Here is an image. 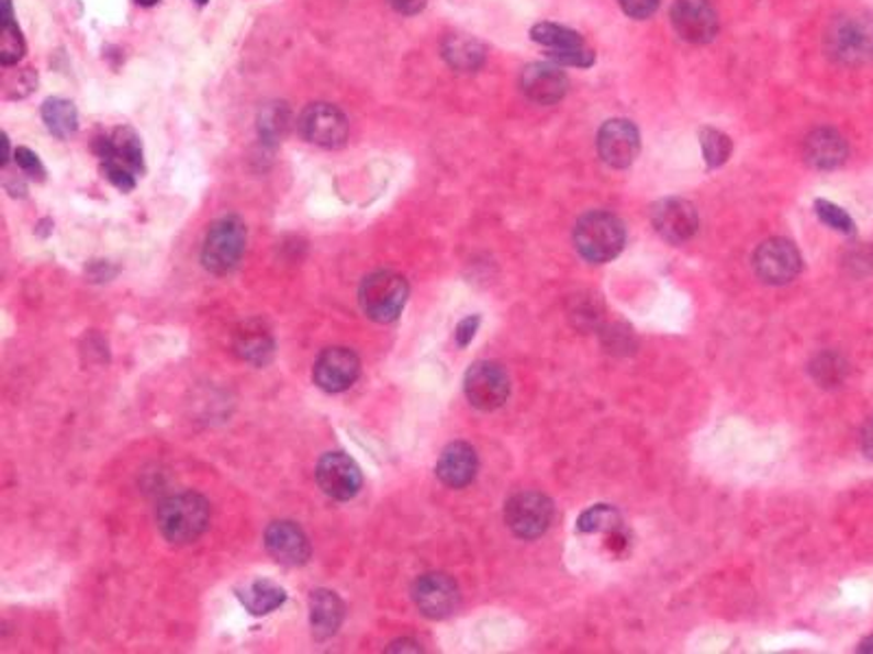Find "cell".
Masks as SVG:
<instances>
[{
    "instance_id": "1",
    "label": "cell",
    "mask_w": 873,
    "mask_h": 654,
    "mask_svg": "<svg viewBox=\"0 0 873 654\" xmlns=\"http://www.w3.org/2000/svg\"><path fill=\"white\" fill-rule=\"evenodd\" d=\"M208 526L210 504L199 493H177L158 506V528L169 543H192L208 530Z\"/></svg>"
},
{
    "instance_id": "2",
    "label": "cell",
    "mask_w": 873,
    "mask_h": 654,
    "mask_svg": "<svg viewBox=\"0 0 873 654\" xmlns=\"http://www.w3.org/2000/svg\"><path fill=\"white\" fill-rule=\"evenodd\" d=\"M627 240L625 225L618 216L609 212H587L579 218L574 229V245L579 253L594 264H605L614 260Z\"/></svg>"
},
{
    "instance_id": "3",
    "label": "cell",
    "mask_w": 873,
    "mask_h": 654,
    "mask_svg": "<svg viewBox=\"0 0 873 654\" xmlns=\"http://www.w3.org/2000/svg\"><path fill=\"white\" fill-rule=\"evenodd\" d=\"M826 50L846 66L873 61V15L846 13L835 18L826 31Z\"/></svg>"
},
{
    "instance_id": "4",
    "label": "cell",
    "mask_w": 873,
    "mask_h": 654,
    "mask_svg": "<svg viewBox=\"0 0 873 654\" xmlns=\"http://www.w3.org/2000/svg\"><path fill=\"white\" fill-rule=\"evenodd\" d=\"M97 154L105 177L119 190L130 192L136 188V177L143 172V145L134 129L119 127L110 136L99 138Z\"/></svg>"
},
{
    "instance_id": "5",
    "label": "cell",
    "mask_w": 873,
    "mask_h": 654,
    "mask_svg": "<svg viewBox=\"0 0 873 654\" xmlns=\"http://www.w3.org/2000/svg\"><path fill=\"white\" fill-rule=\"evenodd\" d=\"M247 245V227L238 216H223L205 234L201 249V264L212 275L232 273Z\"/></svg>"
},
{
    "instance_id": "6",
    "label": "cell",
    "mask_w": 873,
    "mask_h": 654,
    "mask_svg": "<svg viewBox=\"0 0 873 654\" xmlns=\"http://www.w3.org/2000/svg\"><path fill=\"white\" fill-rule=\"evenodd\" d=\"M408 284L402 275L391 271H378L362 280L358 302L362 313L376 324L395 322L406 304Z\"/></svg>"
},
{
    "instance_id": "7",
    "label": "cell",
    "mask_w": 873,
    "mask_h": 654,
    "mask_svg": "<svg viewBox=\"0 0 873 654\" xmlns=\"http://www.w3.org/2000/svg\"><path fill=\"white\" fill-rule=\"evenodd\" d=\"M533 42L544 46L546 57L557 66H574V68H590L594 66V53L585 46L583 37L561 24L539 22L530 29Z\"/></svg>"
},
{
    "instance_id": "8",
    "label": "cell",
    "mask_w": 873,
    "mask_h": 654,
    "mask_svg": "<svg viewBox=\"0 0 873 654\" xmlns=\"http://www.w3.org/2000/svg\"><path fill=\"white\" fill-rule=\"evenodd\" d=\"M463 388H466L468 402L474 408L492 413L507 402L512 384H510L507 371L501 364L483 360L468 369Z\"/></svg>"
},
{
    "instance_id": "9",
    "label": "cell",
    "mask_w": 873,
    "mask_h": 654,
    "mask_svg": "<svg viewBox=\"0 0 873 654\" xmlns=\"http://www.w3.org/2000/svg\"><path fill=\"white\" fill-rule=\"evenodd\" d=\"M552 501L537 490L516 493L505 506V519L512 532L521 539L541 537L552 521Z\"/></svg>"
},
{
    "instance_id": "10",
    "label": "cell",
    "mask_w": 873,
    "mask_h": 654,
    "mask_svg": "<svg viewBox=\"0 0 873 654\" xmlns=\"http://www.w3.org/2000/svg\"><path fill=\"white\" fill-rule=\"evenodd\" d=\"M753 269L766 284H788L802 271V256L791 240L771 238L756 249Z\"/></svg>"
},
{
    "instance_id": "11",
    "label": "cell",
    "mask_w": 873,
    "mask_h": 654,
    "mask_svg": "<svg viewBox=\"0 0 873 654\" xmlns=\"http://www.w3.org/2000/svg\"><path fill=\"white\" fill-rule=\"evenodd\" d=\"M302 136L324 149H337L348 138V119L346 114L331 103H313L309 105L298 123Z\"/></svg>"
},
{
    "instance_id": "12",
    "label": "cell",
    "mask_w": 873,
    "mask_h": 654,
    "mask_svg": "<svg viewBox=\"0 0 873 654\" xmlns=\"http://www.w3.org/2000/svg\"><path fill=\"white\" fill-rule=\"evenodd\" d=\"M413 600L422 616L430 620L450 618L461 602L457 583L441 572L424 574L413 585Z\"/></svg>"
},
{
    "instance_id": "13",
    "label": "cell",
    "mask_w": 873,
    "mask_h": 654,
    "mask_svg": "<svg viewBox=\"0 0 873 654\" xmlns=\"http://www.w3.org/2000/svg\"><path fill=\"white\" fill-rule=\"evenodd\" d=\"M601 160L612 168H627L640 154V132L631 121H607L596 138Z\"/></svg>"
},
{
    "instance_id": "14",
    "label": "cell",
    "mask_w": 873,
    "mask_h": 654,
    "mask_svg": "<svg viewBox=\"0 0 873 654\" xmlns=\"http://www.w3.org/2000/svg\"><path fill=\"white\" fill-rule=\"evenodd\" d=\"M656 232L673 245H682L697 234L698 214L695 205L686 199H662L651 210Z\"/></svg>"
},
{
    "instance_id": "15",
    "label": "cell",
    "mask_w": 873,
    "mask_h": 654,
    "mask_svg": "<svg viewBox=\"0 0 873 654\" xmlns=\"http://www.w3.org/2000/svg\"><path fill=\"white\" fill-rule=\"evenodd\" d=\"M315 478L320 489L339 501H348L351 497H356V493L362 487V476L358 465L344 452L324 454L317 463Z\"/></svg>"
},
{
    "instance_id": "16",
    "label": "cell",
    "mask_w": 873,
    "mask_h": 654,
    "mask_svg": "<svg viewBox=\"0 0 873 654\" xmlns=\"http://www.w3.org/2000/svg\"><path fill=\"white\" fill-rule=\"evenodd\" d=\"M360 375V360L348 347H328L320 353L313 377L326 393H344Z\"/></svg>"
},
{
    "instance_id": "17",
    "label": "cell",
    "mask_w": 873,
    "mask_h": 654,
    "mask_svg": "<svg viewBox=\"0 0 873 654\" xmlns=\"http://www.w3.org/2000/svg\"><path fill=\"white\" fill-rule=\"evenodd\" d=\"M671 22L678 35L691 44H707L718 33V18L707 0H675Z\"/></svg>"
},
{
    "instance_id": "18",
    "label": "cell",
    "mask_w": 873,
    "mask_h": 654,
    "mask_svg": "<svg viewBox=\"0 0 873 654\" xmlns=\"http://www.w3.org/2000/svg\"><path fill=\"white\" fill-rule=\"evenodd\" d=\"M267 552L282 565L300 567L311 559V543L304 530L293 521H271L265 530Z\"/></svg>"
},
{
    "instance_id": "19",
    "label": "cell",
    "mask_w": 873,
    "mask_h": 654,
    "mask_svg": "<svg viewBox=\"0 0 873 654\" xmlns=\"http://www.w3.org/2000/svg\"><path fill=\"white\" fill-rule=\"evenodd\" d=\"M521 88L524 97L537 105H555L568 92V77L552 61H537L523 70Z\"/></svg>"
},
{
    "instance_id": "20",
    "label": "cell",
    "mask_w": 873,
    "mask_h": 654,
    "mask_svg": "<svg viewBox=\"0 0 873 654\" xmlns=\"http://www.w3.org/2000/svg\"><path fill=\"white\" fill-rule=\"evenodd\" d=\"M234 351L240 360L265 367L276 356V338L269 326L260 319H249L234 331Z\"/></svg>"
},
{
    "instance_id": "21",
    "label": "cell",
    "mask_w": 873,
    "mask_h": 654,
    "mask_svg": "<svg viewBox=\"0 0 873 654\" xmlns=\"http://www.w3.org/2000/svg\"><path fill=\"white\" fill-rule=\"evenodd\" d=\"M477 470H479V456L474 448L463 441L450 443L437 463V476L450 489L468 487L474 481Z\"/></svg>"
},
{
    "instance_id": "22",
    "label": "cell",
    "mask_w": 873,
    "mask_h": 654,
    "mask_svg": "<svg viewBox=\"0 0 873 654\" xmlns=\"http://www.w3.org/2000/svg\"><path fill=\"white\" fill-rule=\"evenodd\" d=\"M804 158L813 168L819 170L839 168L848 160V143L839 132L821 127L806 138Z\"/></svg>"
},
{
    "instance_id": "23",
    "label": "cell",
    "mask_w": 873,
    "mask_h": 654,
    "mask_svg": "<svg viewBox=\"0 0 873 654\" xmlns=\"http://www.w3.org/2000/svg\"><path fill=\"white\" fill-rule=\"evenodd\" d=\"M346 618L344 600L328 589H317L311 594V627L315 640L324 642L333 638Z\"/></svg>"
},
{
    "instance_id": "24",
    "label": "cell",
    "mask_w": 873,
    "mask_h": 654,
    "mask_svg": "<svg viewBox=\"0 0 873 654\" xmlns=\"http://www.w3.org/2000/svg\"><path fill=\"white\" fill-rule=\"evenodd\" d=\"M236 596L240 605L256 618L269 616L271 611L280 609L287 602V591L267 578L251 580L249 585L236 589Z\"/></svg>"
},
{
    "instance_id": "25",
    "label": "cell",
    "mask_w": 873,
    "mask_h": 654,
    "mask_svg": "<svg viewBox=\"0 0 873 654\" xmlns=\"http://www.w3.org/2000/svg\"><path fill=\"white\" fill-rule=\"evenodd\" d=\"M444 59L461 72H474L485 64V48L466 33H452L441 44Z\"/></svg>"
},
{
    "instance_id": "26",
    "label": "cell",
    "mask_w": 873,
    "mask_h": 654,
    "mask_svg": "<svg viewBox=\"0 0 873 654\" xmlns=\"http://www.w3.org/2000/svg\"><path fill=\"white\" fill-rule=\"evenodd\" d=\"M42 119L46 123V129L59 140L70 138L77 132V127H79V119H77L75 105L70 101H64V99L44 101Z\"/></svg>"
},
{
    "instance_id": "27",
    "label": "cell",
    "mask_w": 873,
    "mask_h": 654,
    "mask_svg": "<svg viewBox=\"0 0 873 654\" xmlns=\"http://www.w3.org/2000/svg\"><path fill=\"white\" fill-rule=\"evenodd\" d=\"M620 512L609 506V504H596L592 508H587L579 521H577V530L579 532H614L620 530Z\"/></svg>"
},
{
    "instance_id": "28",
    "label": "cell",
    "mask_w": 873,
    "mask_h": 654,
    "mask_svg": "<svg viewBox=\"0 0 873 654\" xmlns=\"http://www.w3.org/2000/svg\"><path fill=\"white\" fill-rule=\"evenodd\" d=\"M701 138V151L703 158L709 168H718L729 160L731 156V140L727 134L714 129V127H705L698 134Z\"/></svg>"
},
{
    "instance_id": "29",
    "label": "cell",
    "mask_w": 873,
    "mask_h": 654,
    "mask_svg": "<svg viewBox=\"0 0 873 654\" xmlns=\"http://www.w3.org/2000/svg\"><path fill=\"white\" fill-rule=\"evenodd\" d=\"M24 55V40L20 35L18 24L13 18H2V46H0V61L2 66H13Z\"/></svg>"
},
{
    "instance_id": "30",
    "label": "cell",
    "mask_w": 873,
    "mask_h": 654,
    "mask_svg": "<svg viewBox=\"0 0 873 654\" xmlns=\"http://www.w3.org/2000/svg\"><path fill=\"white\" fill-rule=\"evenodd\" d=\"M815 212L821 218V223H826L828 227H832V229H837L841 234H854V229H857L852 216L843 207L835 205L832 201L817 199L815 201Z\"/></svg>"
},
{
    "instance_id": "31",
    "label": "cell",
    "mask_w": 873,
    "mask_h": 654,
    "mask_svg": "<svg viewBox=\"0 0 873 654\" xmlns=\"http://www.w3.org/2000/svg\"><path fill=\"white\" fill-rule=\"evenodd\" d=\"M810 371H813V375L817 377V382L821 386H835L846 375V362L837 353H821L813 362Z\"/></svg>"
},
{
    "instance_id": "32",
    "label": "cell",
    "mask_w": 873,
    "mask_h": 654,
    "mask_svg": "<svg viewBox=\"0 0 873 654\" xmlns=\"http://www.w3.org/2000/svg\"><path fill=\"white\" fill-rule=\"evenodd\" d=\"M287 123H289V112H287L284 103L269 105V108L262 112V116H260V134H262L267 140H278V138L284 134Z\"/></svg>"
},
{
    "instance_id": "33",
    "label": "cell",
    "mask_w": 873,
    "mask_h": 654,
    "mask_svg": "<svg viewBox=\"0 0 873 654\" xmlns=\"http://www.w3.org/2000/svg\"><path fill=\"white\" fill-rule=\"evenodd\" d=\"M15 164L31 179H44V166L37 160V156L33 151H29L26 147L15 149Z\"/></svg>"
},
{
    "instance_id": "34",
    "label": "cell",
    "mask_w": 873,
    "mask_h": 654,
    "mask_svg": "<svg viewBox=\"0 0 873 654\" xmlns=\"http://www.w3.org/2000/svg\"><path fill=\"white\" fill-rule=\"evenodd\" d=\"M620 7H623V11L629 18L645 20V18H651L658 11L660 0H620Z\"/></svg>"
},
{
    "instance_id": "35",
    "label": "cell",
    "mask_w": 873,
    "mask_h": 654,
    "mask_svg": "<svg viewBox=\"0 0 873 654\" xmlns=\"http://www.w3.org/2000/svg\"><path fill=\"white\" fill-rule=\"evenodd\" d=\"M479 326H481V317H479V315H472V317L463 319V322L457 326V331H455L457 345H459V347H468V345L472 342V338L477 336Z\"/></svg>"
},
{
    "instance_id": "36",
    "label": "cell",
    "mask_w": 873,
    "mask_h": 654,
    "mask_svg": "<svg viewBox=\"0 0 873 654\" xmlns=\"http://www.w3.org/2000/svg\"><path fill=\"white\" fill-rule=\"evenodd\" d=\"M428 0H389V4L402 15H415L426 7Z\"/></svg>"
},
{
    "instance_id": "37",
    "label": "cell",
    "mask_w": 873,
    "mask_h": 654,
    "mask_svg": "<svg viewBox=\"0 0 873 654\" xmlns=\"http://www.w3.org/2000/svg\"><path fill=\"white\" fill-rule=\"evenodd\" d=\"M861 441H863V452H865V456H868V459H873V417L865 424Z\"/></svg>"
},
{
    "instance_id": "38",
    "label": "cell",
    "mask_w": 873,
    "mask_h": 654,
    "mask_svg": "<svg viewBox=\"0 0 873 654\" xmlns=\"http://www.w3.org/2000/svg\"><path fill=\"white\" fill-rule=\"evenodd\" d=\"M400 651H411V653H419L422 649H419L417 644L408 642V640H402V642H395V644H391V646L387 649V653H400Z\"/></svg>"
},
{
    "instance_id": "39",
    "label": "cell",
    "mask_w": 873,
    "mask_h": 654,
    "mask_svg": "<svg viewBox=\"0 0 873 654\" xmlns=\"http://www.w3.org/2000/svg\"><path fill=\"white\" fill-rule=\"evenodd\" d=\"M861 653H873V635L872 638H868L863 644H861V649H859Z\"/></svg>"
},
{
    "instance_id": "40",
    "label": "cell",
    "mask_w": 873,
    "mask_h": 654,
    "mask_svg": "<svg viewBox=\"0 0 873 654\" xmlns=\"http://www.w3.org/2000/svg\"><path fill=\"white\" fill-rule=\"evenodd\" d=\"M138 4H143V7H154V4H158L160 0H136Z\"/></svg>"
},
{
    "instance_id": "41",
    "label": "cell",
    "mask_w": 873,
    "mask_h": 654,
    "mask_svg": "<svg viewBox=\"0 0 873 654\" xmlns=\"http://www.w3.org/2000/svg\"><path fill=\"white\" fill-rule=\"evenodd\" d=\"M197 2H199V4H205V2H208V0H197Z\"/></svg>"
}]
</instances>
